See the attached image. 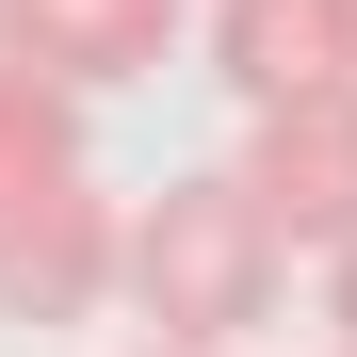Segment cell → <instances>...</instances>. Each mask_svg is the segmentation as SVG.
Instances as JSON below:
<instances>
[{
  "label": "cell",
  "instance_id": "2",
  "mask_svg": "<svg viewBox=\"0 0 357 357\" xmlns=\"http://www.w3.org/2000/svg\"><path fill=\"white\" fill-rule=\"evenodd\" d=\"M227 178L260 195V227H276V244H357V82L244 114V162H227Z\"/></svg>",
  "mask_w": 357,
  "mask_h": 357
},
{
  "label": "cell",
  "instance_id": "7",
  "mask_svg": "<svg viewBox=\"0 0 357 357\" xmlns=\"http://www.w3.org/2000/svg\"><path fill=\"white\" fill-rule=\"evenodd\" d=\"M325 325H341V357H357V244H325Z\"/></svg>",
  "mask_w": 357,
  "mask_h": 357
},
{
  "label": "cell",
  "instance_id": "4",
  "mask_svg": "<svg viewBox=\"0 0 357 357\" xmlns=\"http://www.w3.org/2000/svg\"><path fill=\"white\" fill-rule=\"evenodd\" d=\"M211 82L244 114L357 82V0H211Z\"/></svg>",
  "mask_w": 357,
  "mask_h": 357
},
{
  "label": "cell",
  "instance_id": "8",
  "mask_svg": "<svg viewBox=\"0 0 357 357\" xmlns=\"http://www.w3.org/2000/svg\"><path fill=\"white\" fill-rule=\"evenodd\" d=\"M146 357H211V341H146Z\"/></svg>",
  "mask_w": 357,
  "mask_h": 357
},
{
  "label": "cell",
  "instance_id": "6",
  "mask_svg": "<svg viewBox=\"0 0 357 357\" xmlns=\"http://www.w3.org/2000/svg\"><path fill=\"white\" fill-rule=\"evenodd\" d=\"M49 178H82V98L49 82V66H17V49H0V211L49 195Z\"/></svg>",
  "mask_w": 357,
  "mask_h": 357
},
{
  "label": "cell",
  "instance_id": "3",
  "mask_svg": "<svg viewBox=\"0 0 357 357\" xmlns=\"http://www.w3.org/2000/svg\"><path fill=\"white\" fill-rule=\"evenodd\" d=\"M114 292V195L98 178H49V195L0 211V325H82Z\"/></svg>",
  "mask_w": 357,
  "mask_h": 357
},
{
  "label": "cell",
  "instance_id": "1",
  "mask_svg": "<svg viewBox=\"0 0 357 357\" xmlns=\"http://www.w3.org/2000/svg\"><path fill=\"white\" fill-rule=\"evenodd\" d=\"M276 227H260V195H244V178H162V195L146 211H114V292H130V309L162 325V341H244V325H276Z\"/></svg>",
  "mask_w": 357,
  "mask_h": 357
},
{
  "label": "cell",
  "instance_id": "5",
  "mask_svg": "<svg viewBox=\"0 0 357 357\" xmlns=\"http://www.w3.org/2000/svg\"><path fill=\"white\" fill-rule=\"evenodd\" d=\"M0 49L49 66L66 98H98V82H146L178 49V0H0Z\"/></svg>",
  "mask_w": 357,
  "mask_h": 357
}]
</instances>
